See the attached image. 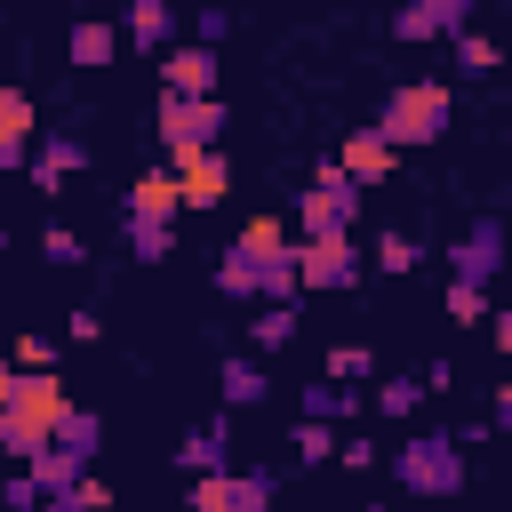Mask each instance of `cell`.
Masks as SVG:
<instances>
[{
	"label": "cell",
	"mask_w": 512,
	"mask_h": 512,
	"mask_svg": "<svg viewBox=\"0 0 512 512\" xmlns=\"http://www.w3.org/2000/svg\"><path fill=\"white\" fill-rule=\"evenodd\" d=\"M216 136H224V104L216 96H168L160 88V144H168V160L192 152V144H216Z\"/></svg>",
	"instance_id": "8"
},
{
	"label": "cell",
	"mask_w": 512,
	"mask_h": 512,
	"mask_svg": "<svg viewBox=\"0 0 512 512\" xmlns=\"http://www.w3.org/2000/svg\"><path fill=\"white\" fill-rule=\"evenodd\" d=\"M192 32H200V48H216V40H224V32H232V16H224V8H216V0H208V8H200V16H192Z\"/></svg>",
	"instance_id": "36"
},
{
	"label": "cell",
	"mask_w": 512,
	"mask_h": 512,
	"mask_svg": "<svg viewBox=\"0 0 512 512\" xmlns=\"http://www.w3.org/2000/svg\"><path fill=\"white\" fill-rule=\"evenodd\" d=\"M280 240H288V224H280V216H248L232 248H248V256H264V248H280Z\"/></svg>",
	"instance_id": "30"
},
{
	"label": "cell",
	"mask_w": 512,
	"mask_h": 512,
	"mask_svg": "<svg viewBox=\"0 0 512 512\" xmlns=\"http://www.w3.org/2000/svg\"><path fill=\"white\" fill-rule=\"evenodd\" d=\"M448 80H400L392 96H384V120H376V136L400 152V144H432V136H448Z\"/></svg>",
	"instance_id": "2"
},
{
	"label": "cell",
	"mask_w": 512,
	"mask_h": 512,
	"mask_svg": "<svg viewBox=\"0 0 512 512\" xmlns=\"http://www.w3.org/2000/svg\"><path fill=\"white\" fill-rule=\"evenodd\" d=\"M392 480H400L408 496H456V488H464V448H456V432H408V440L392 448Z\"/></svg>",
	"instance_id": "3"
},
{
	"label": "cell",
	"mask_w": 512,
	"mask_h": 512,
	"mask_svg": "<svg viewBox=\"0 0 512 512\" xmlns=\"http://www.w3.org/2000/svg\"><path fill=\"white\" fill-rule=\"evenodd\" d=\"M48 440H56V448H72V456H80V464H88V456H96V448H104V416H96V408H64V416H56V432H48Z\"/></svg>",
	"instance_id": "22"
},
{
	"label": "cell",
	"mask_w": 512,
	"mask_h": 512,
	"mask_svg": "<svg viewBox=\"0 0 512 512\" xmlns=\"http://www.w3.org/2000/svg\"><path fill=\"white\" fill-rule=\"evenodd\" d=\"M120 240H128V256H136V264H160V256H168V240H176V224H128V216H120Z\"/></svg>",
	"instance_id": "26"
},
{
	"label": "cell",
	"mask_w": 512,
	"mask_h": 512,
	"mask_svg": "<svg viewBox=\"0 0 512 512\" xmlns=\"http://www.w3.org/2000/svg\"><path fill=\"white\" fill-rule=\"evenodd\" d=\"M288 248H296V288H352L368 272L352 232H312V240H288Z\"/></svg>",
	"instance_id": "6"
},
{
	"label": "cell",
	"mask_w": 512,
	"mask_h": 512,
	"mask_svg": "<svg viewBox=\"0 0 512 512\" xmlns=\"http://www.w3.org/2000/svg\"><path fill=\"white\" fill-rule=\"evenodd\" d=\"M288 448H296V464H328V456H336V424H320V416H304V424L288 432Z\"/></svg>",
	"instance_id": "28"
},
{
	"label": "cell",
	"mask_w": 512,
	"mask_h": 512,
	"mask_svg": "<svg viewBox=\"0 0 512 512\" xmlns=\"http://www.w3.org/2000/svg\"><path fill=\"white\" fill-rule=\"evenodd\" d=\"M216 392H224V408H264V392H272V376H264V360H248V352H232V360L216 368Z\"/></svg>",
	"instance_id": "18"
},
{
	"label": "cell",
	"mask_w": 512,
	"mask_h": 512,
	"mask_svg": "<svg viewBox=\"0 0 512 512\" xmlns=\"http://www.w3.org/2000/svg\"><path fill=\"white\" fill-rule=\"evenodd\" d=\"M336 464H344V472H376V440H360V432H336Z\"/></svg>",
	"instance_id": "34"
},
{
	"label": "cell",
	"mask_w": 512,
	"mask_h": 512,
	"mask_svg": "<svg viewBox=\"0 0 512 512\" xmlns=\"http://www.w3.org/2000/svg\"><path fill=\"white\" fill-rule=\"evenodd\" d=\"M160 88L168 96H216V48H200V40L160 48Z\"/></svg>",
	"instance_id": "12"
},
{
	"label": "cell",
	"mask_w": 512,
	"mask_h": 512,
	"mask_svg": "<svg viewBox=\"0 0 512 512\" xmlns=\"http://www.w3.org/2000/svg\"><path fill=\"white\" fill-rule=\"evenodd\" d=\"M32 136H40V112H32V96H24V88H0V176H8V168H24Z\"/></svg>",
	"instance_id": "15"
},
{
	"label": "cell",
	"mask_w": 512,
	"mask_h": 512,
	"mask_svg": "<svg viewBox=\"0 0 512 512\" xmlns=\"http://www.w3.org/2000/svg\"><path fill=\"white\" fill-rule=\"evenodd\" d=\"M472 24V0H400V16H392V40H456Z\"/></svg>",
	"instance_id": "11"
},
{
	"label": "cell",
	"mask_w": 512,
	"mask_h": 512,
	"mask_svg": "<svg viewBox=\"0 0 512 512\" xmlns=\"http://www.w3.org/2000/svg\"><path fill=\"white\" fill-rule=\"evenodd\" d=\"M256 304H296V248H264L256 256Z\"/></svg>",
	"instance_id": "20"
},
{
	"label": "cell",
	"mask_w": 512,
	"mask_h": 512,
	"mask_svg": "<svg viewBox=\"0 0 512 512\" xmlns=\"http://www.w3.org/2000/svg\"><path fill=\"white\" fill-rule=\"evenodd\" d=\"M8 384H16V368H8V360H0V408H8Z\"/></svg>",
	"instance_id": "39"
},
{
	"label": "cell",
	"mask_w": 512,
	"mask_h": 512,
	"mask_svg": "<svg viewBox=\"0 0 512 512\" xmlns=\"http://www.w3.org/2000/svg\"><path fill=\"white\" fill-rule=\"evenodd\" d=\"M0 504H8V512H40V480H32V472H16V480L0 488Z\"/></svg>",
	"instance_id": "35"
},
{
	"label": "cell",
	"mask_w": 512,
	"mask_h": 512,
	"mask_svg": "<svg viewBox=\"0 0 512 512\" xmlns=\"http://www.w3.org/2000/svg\"><path fill=\"white\" fill-rule=\"evenodd\" d=\"M360 408H368V392H352V384H336V376H328V384H320V376L304 384V416H320V424H352Z\"/></svg>",
	"instance_id": "21"
},
{
	"label": "cell",
	"mask_w": 512,
	"mask_h": 512,
	"mask_svg": "<svg viewBox=\"0 0 512 512\" xmlns=\"http://www.w3.org/2000/svg\"><path fill=\"white\" fill-rule=\"evenodd\" d=\"M0 248H8V224H0Z\"/></svg>",
	"instance_id": "40"
},
{
	"label": "cell",
	"mask_w": 512,
	"mask_h": 512,
	"mask_svg": "<svg viewBox=\"0 0 512 512\" xmlns=\"http://www.w3.org/2000/svg\"><path fill=\"white\" fill-rule=\"evenodd\" d=\"M40 256H48V264H80L88 248H80V232H72V224H48V232H40Z\"/></svg>",
	"instance_id": "33"
},
{
	"label": "cell",
	"mask_w": 512,
	"mask_h": 512,
	"mask_svg": "<svg viewBox=\"0 0 512 512\" xmlns=\"http://www.w3.org/2000/svg\"><path fill=\"white\" fill-rule=\"evenodd\" d=\"M296 336V304H256V320H248V344L256 352H280Z\"/></svg>",
	"instance_id": "25"
},
{
	"label": "cell",
	"mask_w": 512,
	"mask_h": 512,
	"mask_svg": "<svg viewBox=\"0 0 512 512\" xmlns=\"http://www.w3.org/2000/svg\"><path fill=\"white\" fill-rule=\"evenodd\" d=\"M448 320H488V288L480 280H448Z\"/></svg>",
	"instance_id": "31"
},
{
	"label": "cell",
	"mask_w": 512,
	"mask_h": 512,
	"mask_svg": "<svg viewBox=\"0 0 512 512\" xmlns=\"http://www.w3.org/2000/svg\"><path fill=\"white\" fill-rule=\"evenodd\" d=\"M128 224H176L184 208H176V176L168 168H152V176H136L128 184V208H120Z\"/></svg>",
	"instance_id": "16"
},
{
	"label": "cell",
	"mask_w": 512,
	"mask_h": 512,
	"mask_svg": "<svg viewBox=\"0 0 512 512\" xmlns=\"http://www.w3.org/2000/svg\"><path fill=\"white\" fill-rule=\"evenodd\" d=\"M392 160H400V152H392V144H384L376 128H352V136H344V152H336V168H344V176H352L360 192H376V184L392 176Z\"/></svg>",
	"instance_id": "14"
},
{
	"label": "cell",
	"mask_w": 512,
	"mask_h": 512,
	"mask_svg": "<svg viewBox=\"0 0 512 512\" xmlns=\"http://www.w3.org/2000/svg\"><path fill=\"white\" fill-rule=\"evenodd\" d=\"M120 40H128L136 56H160V48H176V0H128V16H120Z\"/></svg>",
	"instance_id": "13"
},
{
	"label": "cell",
	"mask_w": 512,
	"mask_h": 512,
	"mask_svg": "<svg viewBox=\"0 0 512 512\" xmlns=\"http://www.w3.org/2000/svg\"><path fill=\"white\" fill-rule=\"evenodd\" d=\"M368 264L400 280V272H416V264H424V248H416V232H376V248H368Z\"/></svg>",
	"instance_id": "24"
},
{
	"label": "cell",
	"mask_w": 512,
	"mask_h": 512,
	"mask_svg": "<svg viewBox=\"0 0 512 512\" xmlns=\"http://www.w3.org/2000/svg\"><path fill=\"white\" fill-rule=\"evenodd\" d=\"M24 168H32V184H40V192H64V176H80V168H88V144H80V136H64V128H40V136H32V152H24Z\"/></svg>",
	"instance_id": "10"
},
{
	"label": "cell",
	"mask_w": 512,
	"mask_h": 512,
	"mask_svg": "<svg viewBox=\"0 0 512 512\" xmlns=\"http://www.w3.org/2000/svg\"><path fill=\"white\" fill-rule=\"evenodd\" d=\"M504 248H512V232H504V216H472L456 240H448V280H496L504 272Z\"/></svg>",
	"instance_id": "7"
},
{
	"label": "cell",
	"mask_w": 512,
	"mask_h": 512,
	"mask_svg": "<svg viewBox=\"0 0 512 512\" xmlns=\"http://www.w3.org/2000/svg\"><path fill=\"white\" fill-rule=\"evenodd\" d=\"M64 336H72V344H96V336H104V320H96V312H72V320H64Z\"/></svg>",
	"instance_id": "37"
},
{
	"label": "cell",
	"mask_w": 512,
	"mask_h": 512,
	"mask_svg": "<svg viewBox=\"0 0 512 512\" xmlns=\"http://www.w3.org/2000/svg\"><path fill=\"white\" fill-rule=\"evenodd\" d=\"M168 176H176V208H192V216H200V208H216V200L232 192V168L216 160V144L176 152V168H168Z\"/></svg>",
	"instance_id": "9"
},
{
	"label": "cell",
	"mask_w": 512,
	"mask_h": 512,
	"mask_svg": "<svg viewBox=\"0 0 512 512\" xmlns=\"http://www.w3.org/2000/svg\"><path fill=\"white\" fill-rule=\"evenodd\" d=\"M216 288H224V296H240V304H256V256H248V248H224Z\"/></svg>",
	"instance_id": "27"
},
{
	"label": "cell",
	"mask_w": 512,
	"mask_h": 512,
	"mask_svg": "<svg viewBox=\"0 0 512 512\" xmlns=\"http://www.w3.org/2000/svg\"><path fill=\"white\" fill-rule=\"evenodd\" d=\"M368 408H376L384 424H408V416L424 408V384H416V376H384V384L368 392Z\"/></svg>",
	"instance_id": "23"
},
{
	"label": "cell",
	"mask_w": 512,
	"mask_h": 512,
	"mask_svg": "<svg viewBox=\"0 0 512 512\" xmlns=\"http://www.w3.org/2000/svg\"><path fill=\"white\" fill-rule=\"evenodd\" d=\"M64 56H72V64H112V56H120V24H104V16H80V24L64 32Z\"/></svg>",
	"instance_id": "19"
},
{
	"label": "cell",
	"mask_w": 512,
	"mask_h": 512,
	"mask_svg": "<svg viewBox=\"0 0 512 512\" xmlns=\"http://www.w3.org/2000/svg\"><path fill=\"white\" fill-rule=\"evenodd\" d=\"M176 464H184V472H224V464H232V424H224V416L192 424L184 448H176Z\"/></svg>",
	"instance_id": "17"
},
{
	"label": "cell",
	"mask_w": 512,
	"mask_h": 512,
	"mask_svg": "<svg viewBox=\"0 0 512 512\" xmlns=\"http://www.w3.org/2000/svg\"><path fill=\"white\" fill-rule=\"evenodd\" d=\"M368 368H376V352H368V344H336V352H328V376H336V384H360Z\"/></svg>",
	"instance_id": "32"
},
{
	"label": "cell",
	"mask_w": 512,
	"mask_h": 512,
	"mask_svg": "<svg viewBox=\"0 0 512 512\" xmlns=\"http://www.w3.org/2000/svg\"><path fill=\"white\" fill-rule=\"evenodd\" d=\"M16 368H48V336H16Z\"/></svg>",
	"instance_id": "38"
},
{
	"label": "cell",
	"mask_w": 512,
	"mask_h": 512,
	"mask_svg": "<svg viewBox=\"0 0 512 512\" xmlns=\"http://www.w3.org/2000/svg\"><path fill=\"white\" fill-rule=\"evenodd\" d=\"M72 400H64V376H48V368H16V384H8V408H0V456H32V448H48V432H56V416H64Z\"/></svg>",
	"instance_id": "1"
},
{
	"label": "cell",
	"mask_w": 512,
	"mask_h": 512,
	"mask_svg": "<svg viewBox=\"0 0 512 512\" xmlns=\"http://www.w3.org/2000/svg\"><path fill=\"white\" fill-rule=\"evenodd\" d=\"M456 72H464V80H488V72H496V40L456 32Z\"/></svg>",
	"instance_id": "29"
},
{
	"label": "cell",
	"mask_w": 512,
	"mask_h": 512,
	"mask_svg": "<svg viewBox=\"0 0 512 512\" xmlns=\"http://www.w3.org/2000/svg\"><path fill=\"white\" fill-rule=\"evenodd\" d=\"M272 488H280V472L272 464H256V472H192V512H272Z\"/></svg>",
	"instance_id": "5"
},
{
	"label": "cell",
	"mask_w": 512,
	"mask_h": 512,
	"mask_svg": "<svg viewBox=\"0 0 512 512\" xmlns=\"http://www.w3.org/2000/svg\"><path fill=\"white\" fill-rule=\"evenodd\" d=\"M352 216H360V184H352L336 160H320V176L296 192V224H304V240H312V232H352Z\"/></svg>",
	"instance_id": "4"
}]
</instances>
